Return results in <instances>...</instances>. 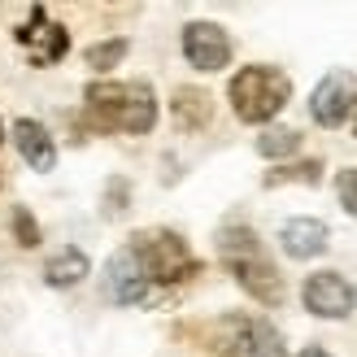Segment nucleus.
Returning <instances> with one entry per match:
<instances>
[{
    "instance_id": "8",
    "label": "nucleus",
    "mask_w": 357,
    "mask_h": 357,
    "mask_svg": "<svg viewBox=\"0 0 357 357\" xmlns=\"http://www.w3.org/2000/svg\"><path fill=\"white\" fill-rule=\"evenodd\" d=\"M17 44L26 48V57H31L35 66H52V61L66 57L70 35H66V26H57V22L48 17V9L35 5L31 17H26V26H17Z\"/></svg>"
},
{
    "instance_id": "1",
    "label": "nucleus",
    "mask_w": 357,
    "mask_h": 357,
    "mask_svg": "<svg viewBox=\"0 0 357 357\" xmlns=\"http://www.w3.org/2000/svg\"><path fill=\"white\" fill-rule=\"evenodd\" d=\"M218 257L253 301L283 305V275H279L275 257L266 253V244L257 240L253 227H222L218 231Z\"/></svg>"
},
{
    "instance_id": "20",
    "label": "nucleus",
    "mask_w": 357,
    "mask_h": 357,
    "mask_svg": "<svg viewBox=\"0 0 357 357\" xmlns=\"http://www.w3.org/2000/svg\"><path fill=\"white\" fill-rule=\"evenodd\" d=\"M301 357H331V353H327V349H318V344H310V349L301 353Z\"/></svg>"
},
{
    "instance_id": "19",
    "label": "nucleus",
    "mask_w": 357,
    "mask_h": 357,
    "mask_svg": "<svg viewBox=\"0 0 357 357\" xmlns=\"http://www.w3.org/2000/svg\"><path fill=\"white\" fill-rule=\"evenodd\" d=\"M335 196H340V205L357 218V170H340V174H335Z\"/></svg>"
},
{
    "instance_id": "6",
    "label": "nucleus",
    "mask_w": 357,
    "mask_h": 357,
    "mask_svg": "<svg viewBox=\"0 0 357 357\" xmlns=\"http://www.w3.org/2000/svg\"><path fill=\"white\" fill-rule=\"evenodd\" d=\"M353 105H357V75H349V70H331L310 92V114L318 127H344Z\"/></svg>"
},
{
    "instance_id": "15",
    "label": "nucleus",
    "mask_w": 357,
    "mask_h": 357,
    "mask_svg": "<svg viewBox=\"0 0 357 357\" xmlns=\"http://www.w3.org/2000/svg\"><path fill=\"white\" fill-rule=\"evenodd\" d=\"M301 149V131H292V127H271V131H261L257 135V153L261 157H292Z\"/></svg>"
},
{
    "instance_id": "12",
    "label": "nucleus",
    "mask_w": 357,
    "mask_h": 357,
    "mask_svg": "<svg viewBox=\"0 0 357 357\" xmlns=\"http://www.w3.org/2000/svg\"><path fill=\"white\" fill-rule=\"evenodd\" d=\"M13 139H17V153L31 162V170H52L57 166V144H52V135L44 131V122L22 118L13 127Z\"/></svg>"
},
{
    "instance_id": "14",
    "label": "nucleus",
    "mask_w": 357,
    "mask_h": 357,
    "mask_svg": "<svg viewBox=\"0 0 357 357\" xmlns=\"http://www.w3.org/2000/svg\"><path fill=\"white\" fill-rule=\"evenodd\" d=\"M170 109L178 118V127H188V131L209 127V118H213V105H209V96L201 92V87H178L174 100H170Z\"/></svg>"
},
{
    "instance_id": "16",
    "label": "nucleus",
    "mask_w": 357,
    "mask_h": 357,
    "mask_svg": "<svg viewBox=\"0 0 357 357\" xmlns=\"http://www.w3.org/2000/svg\"><path fill=\"white\" fill-rule=\"evenodd\" d=\"M323 178V162L310 157V162H296V166H283L266 174V188H279V183H318Z\"/></svg>"
},
{
    "instance_id": "13",
    "label": "nucleus",
    "mask_w": 357,
    "mask_h": 357,
    "mask_svg": "<svg viewBox=\"0 0 357 357\" xmlns=\"http://www.w3.org/2000/svg\"><path fill=\"white\" fill-rule=\"evenodd\" d=\"M87 253L83 248H75V244H66V248H57L48 261H44V279H48V288H75V283H83L87 279Z\"/></svg>"
},
{
    "instance_id": "2",
    "label": "nucleus",
    "mask_w": 357,
    "mask_h": 357,
    "mask_svg": "<svg viewBox=\"0 0 357 357\" xmlns=\"http://www.w3.org/2000/svg\"><path fill=\"white\" fill-rule=\"evenodd\" d=\"M87 118L100 131L149 135L157 127V96L149 83H92L87 87Z\"/></svg>"
},
{
    "instance_id": "21",
    "label": "nucleus",
    "mask_w": 357,
    "mask_h": 357,
    "mask_svg": "<svg viewBox=\"0 0 357 357\" xmlns=\"http://www.w3.org/2000/svg\"><path fill=\"white\" fill-rule=\"evenodd\" d=\"M0 139H5V131H0Z\"/></svg>"
},
{
    "instance_id": "18",
    "label": "nucleus",
    "mask_w": 357,
    "mask_h": 357,
    "mask_svg": "<svg viewBox=\"0 0 357 357\" xmlns=\"http://www.w3.org/2000/svg\"><path fill=\"white\" fill-rule=\"evenodd\" d=\"M13 236H17V244H22V248H35V244H40V227H35V218H31L22 205L13 209Z\"/></svg>"
},
{
    "instance_id": "9",
    "label": "nucleus",
    "mask_w": 357,
    "mask_h": 357,
    "mask_svg": "<svg viewBox=\"0 0 357 357\" xmlns=\"http://www.w3.org/2000/svg\"><path fill=\"white\" fill-rule=\"evenodd\" d=\"M105 296L114 301V305H144L153 296V283L144 279L139 271V261L131 257V248H118V253L105 261Z\"/></svg>"
},
{
    "instance_id": "4",
    "label": "nucleus",
    "mask_w": 357,
    "mask_h": 357,
    "mask_svg": "<svg viewBox=\"0 0 357 357\" xmlns=\"http://www.w3.org/2000/svg\"><path fill=\"white\" fill-rule=\"evenodd\" d=\"M131 257L139 261V271H144V279L153 283V288H170V283L188 279L201 271V261L192 257V248L183 244V236H174V231H139V236L127 244Z\"/></svg>"
},
{
    "instance_id": "5",
    "label": "nucleus",
    "mask_w": 357,
    "mask_h": 357,
    "mask_svg": "<svg viewBox=\"0 0 357 357\" xmlns=\"http://www.w3.org/2000/svg\"><path fill=\"white\" fill-rule=\"evenodd\" d=\"M227 357H288L283 349V335L266 323V318L253 314H231L218 323V344Z\"/></svg>"
},
{
    "instance_id": "3",
    "label": "nucleus",
    "mask_w": 357,
    "mask_h": 357,
    "mask_svg": "<svg viewBox=\"0 0 357 357\" xmlns=\"http://www.w3.org/2000/svg\"><path fill=\"white\" fill-rule=\"evenodd\" d=\"M292 100V79L275 66H244L236 79H231V109L240 122H271L283 105Z\"/></svg>"
},
{
    "instance_id": "11",
    "label": "nucleus",
    "mask_w": 357,
    "mask_h": 357,
    "mask_svg": "<svg viewBox=\"0 0 357 357\" xmlns=\"http://www.w3.org/2000/svg\"><path fill=\"white\" fill-rule=\"evenodd\" d=\"M327 240H331V231H327V222H318V218H288L283 231H279L283 253L296 257V261L323 257L327 253Z\"/></svg>"
},
{
    "instance_id": "10",
    "label": "nucleus",
    "mask_w": 357,
    "mask_h": 357,
    "mask_svg": "<svg viewBox=\"0 0 357 357\" xmlns=\"http://www.w3.org/2000/svg\"><path fill=\"white\" fill-rule=\"evenodd\" d=\"M183 57L213 75V70H222L231 61V35L218 26V22H188L183 26Z\"/></svg>"
},
{
    "instance_id": "7",
    "label": "nucleus",
    "mask_w": 357,
    "mask_h": 357,
    "mask_svg": "<svg viewBox=\"0 0 357 357\" xmlns=\"http://www.w3.org/2000/svg\"><path fill=\"white\" fill-rule=\"evenodd\" d=\"M301 301H305V310L314 318H349L353 305H357V292L344 275L335 271H318L305 279V288H301Z\"/></svg>"
},
{
    "instance_id": "17",
    "label": "nucleus",
    "mask_w": 357,
    "mask_h": 357,
    "mask_svg": "<svg viewBox=\"0 0 357 357\" xmlns=\"http://www.w3.org/2000/svg\"><path fill=\"white\" fill-rule=\"evenodd\" d=\"M127 48H131L127 40H100V44H92V48H87V66L105 75V70H114L122 57H127Z\"/></svg>"
}]
</instances>
